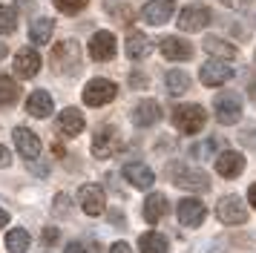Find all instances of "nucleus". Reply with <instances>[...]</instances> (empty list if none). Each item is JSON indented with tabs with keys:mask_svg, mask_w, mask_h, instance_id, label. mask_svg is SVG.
<instances>
[{
	"mask_svg": "<svg viewBox=\"0 0 256 253\" xmlns=\"http://www.w3.org/2000/svg\"><path fill=\"white\" fill-rule=\"evenodd\" d=\"M173 124H176V130H182L184 136H196V132H202L204 124H208V112H204V106H198V104H182V106L173 110Z\"/></svg>",
	"mask_w": 256,
	"mask_h": 253,
	"instance_id": "obj_1",
	"label": "nucleus"
},
{
	"mask_svg": "<svg viewBox=\"0 0 256 253\" xmlns=\"http://www.w3.org/2000/svg\"><path fill=\"white\" fill-rule=\"evenodd\" d=\"M55 6H58L64 14H78V12L86 6V0H55Z\"/></svg>",
	"mask_w": 256,
	"mask_h": 253,
	"instance_id": "obj_31",
	"label": "nucleus"
},
{
	"mask_svg": "<svg viewBox=\"0 0 256 253\" xmlns=\"http://www.w3.org/2000/svg\"><path fill=\"white\" fill-rule=\"evenodd\" d=\"M64 253H86V248L78 244V242H72V244H66V250H64Z\"/></svg>",
	"mask_w": 256,
	"mask_h": 253,
	"instance_id": "obj_37",
	"label": "nucleus"
},
{
	"mask_svg": "<svg viewBox=\"0 0 256 253\" xmlns=\"http://www.w3.org/2000/svg\"><path fill=\"white\" fill-rule=\"evenodd\" d=\"M170 182L176 187H182V190H208L210 187V178L204 170H198V167H178V164H173V170H170Z\"/></svg>",
	"mask_w": 256,
	"mask_h": 253,
	"instance_id": "obj_3",
	"label": "nucleus"
},
{
	"mask_svg": "<svg viewBox=\"0 0 256 253\" xmlns=\"http://www.w3.org/2000/svg\"><path fill=\"white\" fill-rule=\"evenodd\" d=\"M58 236H60V233H58V228H46V230H44V236H40V239L46 242V244H55V242H58Z\"/></svg>",
	"mask_w": 256,
	"mask_h": 253,
	"instance_id": "obj_34",
	"label": "nucleus"
},
{
	"mask_svg": "<svg viewBox=\"0 0 256 253\" xmlns=\"http://www.w3.org/2000/svg\"><path fill=\"white\" fill-rule=\"evenodd\" d=\"M204 52L222 58V60H233V58H236V46L224 44L222 38H204Z\"/></svg>",
	"mask_w": 256,
	"mask_h": 253,
	"instance_id": "obj_28",
	"label": "nucleus"
},
{
	"mask_svg": "<svg viewBox=\"0 0 256 253\" xmlns=\"http://www.w3.org/2000/svg\"><path fill=\"white\" fill-rule=\"evenodd\" d=\"M198 78H202V84H204V86H222V84H228V80L233 78V66L228 64V60L216 58V60L202 64V69H198Z\"/></svg>",
	"mask_w": 256,
	"mask_h": 253,
	"instance_id": "obj_6",
	"label": "nucleus"
},
{
	"mask_svg": "<svg viewBox=\"0 0 256 253\" xmlns=\"http://www.w3.org/2000/svg\"><path fill=\"white\" fill-rule=\"evenodd\" d=\"M6 224H9V213L0 207V228H6Z\"/></svg>",
	"mask_w": 256,
	"mask_h": 253,
	"instance_id": "obj_40",
	"label": "nucleus"
},
{
	"mask_svg": "<svg viewBox=\"0 0 256 253\" xmlns=\"http://www.w3.org/2000/svg\"><path fill=\"white\" fill-rule=\"evenodd\" d=\"M52 213H55V216H66V213H70V198H66L64 193L55 196V207H52Z\"/></svg>",
	"mask_w": 256,
	"mask_h": 253,
	"instance_id": "obj_32",
	"label": "nucleus"
},
{
	"mask_svg": "<svg viewBox=\"0 0 256 253\" xmlns=\"http://www.w3.org/2000/svg\"><path fill=\"white\" fill-rule=\"evenodd\" d=\"M116 55V34L106 32V29H98V32L90 38V58L98 60V64H104L110 58Z\"/></svg>",
	"mask_w": 256,
	"mask_h": 253,
	"instance_id": "obj_8",
	"label": "nucleus"
},
{
	"mask_svg": "<svg viewBox=\"0 0 256 253\" xmlns=\"http://www.w3.org/2000/svg\"><path fill=\"white\" fill-rule=\"evenodd\" d=\"M29 244H32V236H29L24 228L9 230V236H6V250L9 253H26Z\"/></svg>",
	"mask_w": 256,
	"mask_h": 253,
	"instance_id": "obj_27",
	"label": "nucleus"
},
{
	"mask_svg": "<svg viewBox=\"0 0 256 253\" xmlns=\"http://www.w3.org/2000/svg\"><path fill=\"white\" fill-rule=\"evenodd\" d=\"M78 64H81V52H78V44L75 40H60L55 49H52V66H55V72H75L78 69Z\"/></svg>",
	"mask_w": 256,
	"mask_h": 253,
	"instance_id": "obj_4",
	"label": "nucleus"
},
{
	"mask_svg": "<svg viewBox=\"0 0 256 253\" xmlns=\"http://www.w3.org/2000/svg\"><path fill=\"white\" fill-rule=\"evenodd\" d=\"M55 126H58L60 136L75 138V136H81V132H84L86 121H84V112H81V110H75V106H66V110H64V112L58 115Z\"/></svg>",
	"mask_w": 256,
	"mask_h": 253,
	"instance_id": "obj_13",
	"label": "nucleus"
},
{
	"mask_svg": "<svg viewBox=\"0 0 256 253\" xmlns=\"http://www.w3.org/2000/svg\"><path fill=\"white\" fill-rule=\"evenodd\" d=\"M9 161H12V156H9V150L0 144V167H9Z\"/></svg>",
	"mask_w": 256,
	"mask_h": 253,
	"instance_id": "obj_36",
	"label": "nucleus"
},
{
	"mask_svg": "<svg viewBox=\"0 0 256 253\" xmlns=\"http://www.w3.org/2000/svg\"><path fill=\"white\" fill-rule=\"evenodd\" d=\"M216 213H219V218L224 222V224H244V222H248V210H244V204L236 198V196L219 198Z\"/></svg>",
	"mask_w": 256,
	"mask_h": 253,
	"instance_id": "obj_9",
	"label": "nucleus"
},
{
	"mask_svg": "<svg viewBox=\"0 0 256 253\" xmlns=\"http://www.w3.org/2000/svg\"><path fill=\"white\" fill-rule=\"evenodd\" d=\"M164 80H167V90L173 92V95H182V92L190 90V78H187V72H182V69H170L164 75Z\"/></svg>",
	"mask_w": 256,
	"mask_h": 253,
	"instance_id": "obj_29",
	"label": "nucleus"
},
{
	"mask_svg": "<svg viewBox=\"0 0 256 253\" xmlns=\"http://www.w3.org/2000/svg\"><path fill=\"white\" fill-rule=\"evenodd\" d=\"M213 112H216V121H222V124H236L242 118V98L236 92H222L213 101Z\"/></svg>",
	"mask_w": 256,
	"mask_h": 253,
	"instance_id": "obj_5",
	"label": "nucleus"
},
{
	"mask_svg": "<svg viewBox=\"0 0 256 253\" xmlns=\"http://www.w3.org/2000/svg\"><path fill=\"white\" fill-rule=\"evenodd\" d=\"M18 26V14L12 6H0V34H12Z\"/></svg>",
	"mask_w": 256,
	"mask_h": 253,
	"instance_id": "obj_30",
	"label": "nucleus"
},
{
	"mask_svg": "<svg viewBox=\"0 0 256 253\" xmlns=\"http://www.w3.org/2000/svg\"><path fill=\"white\" fill-rule=\"evenodd\" d=\"M26 110H29V115H35V118H49L52 110H55V101H52V95L46 90H35L26 98Z\"/></svg>",
	"mask_w": 256,
	"mask_h": 253,
	"instance_id": "obj_20",
	"label": "nucleus"
},
{
	"mask_svg": "<svg viewBox=\"0 0 256 253\" xmlns=\"http://www.w3.org/2000/svg\"><path fill=\"white\" fill-rule=\"evenodd\" d=\"M110 253H132V250H130V244H127V242H116V244L110 248Z\"/></svg>",
	"mask_w": 256,
	"mask_h": 253,
	"instance_id": "obj_35",
	"label": "nucleus"
},
{
	"mask_svg": "<svg viewBox=\"0 0 256 253\" xmlns=\"http://www.w3.org/2000/svg\"><path fill=\"white\" fill-rule=\"evenodd\" d=\"M167 196H162V193H152V196H147V202H144V218L150 222V224H158L164 218V213H167Z\"/></svg>",
	"mask_w": 256,
	"mask_h": 253,
	"instance_id": "obj_22",
	"label": "nucleus"
},
{
	"mask_svg": "<svg viewBox=\"0 0 256 253\" xmlns=\"http://www.w3.org/2000/svg\"><path fill=\"white\" fill-rule=\"evenodd\" d=\"M158 52H162L167 60H190L193 58V46L182 40V38H164L158 44Z\"/></svg>",
	"mask_w": 256,
	"mask_h": 253,
	"instance_id": "obj_18",
	"label": "nucleus"
},
{
	"mask_svg": "<svg viewBox=\"0 0 256 253\" xmlns=\"http://www.w3.org/2000/svg\"><path fill=\"white\" fill-rule=\"evenodd\" d=\"M78 204L86 216H101L106 207V198H104V190L98 184H84L78 190Z\"/></svg>",
	"mask_w": 256,
	"mask_h": 253,
	"instance_id": "obj_7",
	"label": "nucleus"
},
{
	"mask_svg": "<svg viewBox=\"0 0 256 253\" xmlns=\"http://www.w3.org/2000/svg\"><path fill=\"white\" fill-rule=\"evenodd\" d=\"M248 198H250V207L256 210V184H250V187H248Z\"/></svg>",
	"mask_w": 256,
	"mask_h": 253,
	"instance_id": "obj_39",
	"label": "nucleus"
},
{
	"mask_svg": "<svg viewBox=\"0 0 256 253\" xmlns=\"http://www.w3.org/2000/svg\"><path fill=\"white\" fill-rule=\"evenodd\" d=\"M12 141H14V147H18V152L24 156V158H38L40 156V150H44V144H40V138L32 132V130H26V126H18L12 132Z\"/></svg>",
	"mask_w": 256,
	"mask_h": 253,
	"instance_id": "obj_10",
	"label": "nucleus"
},
{
	"mask_svg": "<svg viewBox=\"0 0 256 253\" xmlns=\"http://www.w3.org/2000/svg\"><path fill=\"white\" fill-rule=\"evenodd\" d=\"M52 29H55V20L52 18H35L32 26H29V38H32V44L44 46L52 38Z\"/></svg>",
	"mask_w": 256,
	"mask_h": 253,
	"instance_id": "obj_25",
	"label": "nucleus"
},
{
	"mask_svg": "<svg viewBox=\"0 0 256 253\" xmlns=\"http://www.w3.org/2000/svg\"><path fill=\"white\" fill-rule=\"evenodd\" d=\"M167 248H170L167 236L156 233V230H147V233L138 236V250L141 253H167Z\"/></svg>",
	"mask_w": 256,
	"mask_h": 253,
	"instance_id": "obj_24",
	"label": "nucleus"
},
{
	"mask_svg": "<svg viewBox=\"0 0 256 253\" xmlns=\"http://www.w3.org/2000/svg\"><path fill=\"white\" fill-rule=\"evenodd\" d=\"M132 121L138 126H152L156 121H162V106H158V101L141 98V101L132 106Z\"/></svg>",
	"mask_w": 256,
	"mask_h": 253,
	"instance_id": "obj_16",
	"label": "nucleus"
},
{
	"mask_svg": "<svg viewBox=\"0 0 256 253\" xmlns=\"http://www.w3.org/2000/svg\"><path fill=\"white\" fill-rule=\"evenodd\" d=\"M116 150H118V132L116 130L104 126V130L95 132V141H92V156L95 158H110Z\"/></svg>",
	"mask_w": 256,
	"mask_h": 253,
	"instance_id": "obj_17",
	"label": "nucleus"
},
{
	"mask_svg": "<svg viewBox=\"0 0 256 253\" xmlns=\"http://www.w3.org/2000/svg\"><path fill=\"white\" fill-rule=\"evenodd\" d=\"M124 178L130 184H136L138 190H150L152 184H156V172L144 161H130L127 167H124Z\"/></svg>",
	"mask_w": 256,
	"mask_h": 253,
	"instance_id": "obj_14",
	"label": "nucleus"
},
{
	"mask_svg": "<svg viewBox=\"0 0 256 253\" xmlns=\"http://www.w3.org/2000/svg\"><path fill=\"white\" fill-rule=\"evenodd\" d=\"M173 9H176L173 0H150V3L144 6V20L150 23V26H162V23L170 20Z\"/></svg>",
	"mask_w": 256,
	"mask_h": 253,
	"instance_id": "obj_19",
	"label": "nucleus"
},
{
	"mask_svg": "<svg viewBox=\"0 0 256 253\" xmlns=\"http://www.w3.org/2000/svg\"><path fill=\"white\" fill-rule=\"evenodd\" d=\"M116 95H118V86H116V80H110V78H92L84 86V104L86 106H104Z\"/></svg>",
	"mask_w": 256,
	"mask_h": 253,
	"instance_id": "obj_2",
	"label": "nucleus"
},
{
	"mask_svg": "<svg viewBox=\"0 0 256 253\" xmlns=\"http://www.w3.org/2000/svg\"><path fill=\"white\" fill-rule=\"evenodd\" d=\"M204 204L198 202V198H182L178 202V222L184 224V228H198L202 222H204Z\"/></svg>",
	"mask_w": 256,
	"mask_h": 253,
	"instance_id": "obj_15",
	"label": "nucleus"
},
{
	"mask_svg": "<svg viewBox=\"0 0 256 253\" xmlns=\"http://www.w3.org/2000/svg\"><path fill=\"white\" fill-rule=\"evenodd\" d=\"M20 98V86L12 75H0V106H14Z\"/></svg>",
	"mask_w": 256,
	"mask_h": 253,
	"instance_id": "obj_26",
	"label": "nucleus"
},
{
	"mask_svg": "<svg viewBox=\"0 0 256 253\" xmlns=\"http://www.w3.org/2000/svg\"><path fill=\"white\" fill-rule=\"evenodd\" d=\"M216 144H219V141H216V138H210L204 147H193V156H196V158H208L210 152H213V147H216Z\"/></svg>",
	"mask_w": 256,
	"mask_h": 253,
	"instance_id": "obj_33",
	"label": "nucleus"
},
{
	"mask_svg": "<svg viewBox=\"0 0 256 253\" xmlns=\"http://www.w3.org/2000/svg\"><path fill=\"white\" fill-rule=\"evenodd\" d=\"M150 52H152V40L147 34H141V32L127 34V55L132 58V60H141V58H147Z\"/></svg>",
	"mask_w": 256,
	"mask_h": 253,
	"instance_id": "obj_23",
	"label": "nucleus"
},
{
	"mask_svg": "<svg viewBox=\"0 0 256 253\" xmlns=\"http://www.w3.org/2000/svg\"><path fill=\"white\" fill-rule=\"evenodd\" d=\"M6 55H9V46H6V44H0V60H3Z\"/></svg>",
	"mask_w": 256,
	"mask_h": 253,
	"instance_id": "obj_41",
	"label": "nucleus"
},
{
	"mask_svg": "<svg viewBox=\"0 0 256 253\" xmlns=\"http://www.w3.org/2000/svg\"><path fill=\"white\" fill-rule=\"evenodd\" d=\"M222 3H224V6H230V9H242L248 0H222Z\"/></svg>",
	"mask_w": 256,
	"mask_h": 253,
	"instance_id": "obj_38",
	"label": "nucleus"
},
{
	"mask_svg": "<svg viewBox=\"0 0 256 253\" xmlns=\"http://www.w3.org/2000/svg\"><path fill=\"white\" fill-rule=\"evenodd\" d=\"M216 172H219L222 178H239L244 172V156L236 152V150L219 152V158H216Z\"/></svg>",
	"mask_w": 256,
	"mask_h": 253,
	"instance_id": "obj_12",
	"label": "nucleus"
},
{
	"mask_svg": "<svg viewBox=\"0 0 256 253\" xmlns=\"http://www.w3.org/2000/svg\"><path fill=\"white\" fill-rule=\"evenodd\" d=\"M208 23L210 9H204V6H184L178 14V29H184V32H202Z\"/></svg>",
	"mask_w": 256,
	"mask_h": 253,
	"instance_id": "obj_11",
	"label": "nucleus"
},
{
	"mask_svg": "<svg viewBox=\"0 0 256 253\" xmlns=\"http://www.w3.org/2000/svg\"><path fill=\"white\" fill-rule=\"evenodd\" d=\"M38 69H40V55H38L35 49H20L14 55V72L20 78H35Z\"/></svg>",
	"mask_w": 256,
	"mask_h": 253,
	"instance_id": "obj_21",
	"label": "nucleus"
}]
</instances>
